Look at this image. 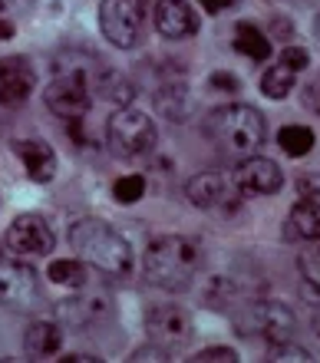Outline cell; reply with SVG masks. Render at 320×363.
<instances>
[{
	"mask_svg": "<svg viewBox=\"0 0 320 363\" xmlns=\"http://www.w3.org/2000/svg\"><path fill=\"white\" fill-rule=\"evenodd\" d=\"M70 248L83 264L106 271V274H126L132 268V245L123 231L103 218H79L70 225Z\"/></svg>",
	"mask_w": 320,
	"mask_h": 363,
	"instance_id": "obj_1",
	"label": "cell"
},
{
	"mask_svg": "<svg viewBox=\"0 0 320 363\" xmlns=\"http://www.w3.org/2000/svg\"><path fill=\"white\" fill-rule=\"evenodd\" d=\"M198 268H202L198 245L185 235H162L145 248L142 258L145 281L162 291H185L195 281Z\"/></svg>",
	"mask_w": 320,
	"mask_h": 363,
	"instance_id": "obj_2",
	"label": "cell"
},
{
	"mask_svg": "<svg viewBox=\"0 0 320 363\" xmlns=\"http://www.w3.org/2000/svg\"><path fill=\"white\" fill-rule=\"evenodd\" d=\"M205 135L231 159H248V155L261 152L267 123L255 106L245 103H228L218 106L215 113L205 119Z\"/></svg>",
	"mask_w": 320,
	"mask_h": 363,
	"instance_id": "obj_3",
	"label": "cell"
},
{
	"mask_svg": "<svg viewBox=\"0 0 320 363\" xmlns=\"http://www.w3.org/2000/svg\"><path fill=\"white\" fill-rule=\"evenodd\" d=\"M106 139H109V149L119 159L132 162V159H142V155H149L155 149L159 133H155V123H152L149 113L132 109V106H119L106 123Z\"/></svg>",
	"mask_w": 320,
	"mask_h": 363,
	"instance_id": "obj_4",
	"label": "cell"
},
{
	"mask_svg": "<svg viewBox=\"0 0 320 363\" xmlns=\"http://www.w3.org/2000/svg\"><path fill=\"white\" fill-rule=\"evenodd\" d=\"M294 311L291 307L277 304V301H251L238 311L235 317V330L241 337H255L264 344H281L294 337Z\"/></svg>",
	"mask_w": 320,
	"mask_h": 363,
	"instance_id": "obj_5",
	"label": "cell"
},
{
	"mask_svg": "<svg viewBox=\"0 0 320 363\" xmlns=\"http://www.w3.org/2000/svg\"><path fill=\"white\" fill-rule=\"evenodd\" d=\"M99 30L119 50L139 47L142 30H145L142 0H103L99 4Z\"/></svg>",
	"mask_w": 320,
	"mask_h": 363,
	"instance_id": "obj_6",
	"label": "cell"
},
{
	"mask_svg": "<svg viewBox=\"0 0 320 363\" xmlns=\"http://www.w3.org/2000/svg\"><path fill=\"white\" fill-rule=\"evenodd\" d=\"M185 195L195 208L215 211V215H235L241 211V191L235 179L225 172H198L185 182Z\"/></svg>",
	"mask_w": 320,
	"mask_h": 363,
	"instance_id": "obj_7",
	"label": "cell"
},
{
	"mask_svg": "<svg viewBox=\"0 0 320 363\" xmlns=\"http://www.w3.org/2000/svg\"><path fill=\"white\" fill-rule=\"evenodd\" d=\"M43 103L53 116H60L63 123H76L89 113V103H93V89H89V79L79 77V73H57L50 79V86L43 89Z\"/></svg>",
	"mask_w": 320,
	"mask_h": 363,
	"instance_id": "obj_8",
	"label": "cell"
},
{
	"mask_svg": "<svg viewBox=\"0 0 320 363\" xmlns=\"http://www.w3.org/2000/svg\"><path fill=\"white\" fill-rule=\"evenodd\" d=\"M145 334H149V344L162 347L165 354H175L192 337L189 311L179 304H152L145 311Z\"/></svg>",
	"mask_w": 320,
	"mask_h": 363,
	"instance_id": "obj_9",
	"label": "cell"
},
{
	"mask_svg": "<svg viewBox=\"0 0 320 363\" xmlns=\"http://www.w3.org/2000/svg\"><path fill=\"white\" fill-rule=\"evenodd\" d=\"M4 245L13 255H20V258H40V255L53 251L57 238H53V228L47 225V218H40V215H17L7 225V231H4Z\"/></svg>",
	"mask_w": 320,
	"mask_h": 363,
	"instance_id": "obj_10",
	"label": "cell"
},
{
	"mask_svg": "<svg viewBox=\"0 0 320 363\" xmlns=\"http://www.w3.org/2000/svg\"><path fill=\"white\" fill-rule=\"evenodd\" d=\"M235 185L241 195H251V199H258V195H277V191L284 189V172L277 169V162L274 159H267V155H248V159H241L235 169Z\"/></svg>",
	"mask_w": 320,
	"mask_h": 363,
	"instance_id": "obj_11",
	"label": "cell"
},
{
	"mask_svg": "<svg viewBox=\"0 0 320 363\" xmlns=\"http://www.w3.org/2000/svg\"><path fill=\"white\" fill-rule=\"evenodd\" d=\"M40 281L37 271L20 261H0V304L13 307V311H27L37 304Z\"/></svg>",
	"mask_w": 320,
	"mask_h": 363,
	"instance_id": "obj_12",
	"label": "cell"
},
{
	"mask_svg": "<svg viewBox=\"0 0 320 363\" xmlns=\"http://www.w3.org/2000/svg\"><path fill=\"white\" fill-rule=\"evenodd\" d=\"M106 311V297L103 294H93V291H79L76 294L63 297L57 301L53 307V320H60V327H70V330H83V327L96 324Z\"/></svg>",
	"mask_w": 320,
	"mask_h": 363,
	"instance_id": "obj_13",
	"label": "cell"
},
{
	"mask_svg": "<svg viewBox=\"0 0 320 363\" xmlns=\"http://www.w3.org/2000/svg\"><path fill=\"white\" fill-rule=\"evenodd\" d=\"M33 67L27 57H0V106L17 109L33 93Z\"/></svg>",
	"mask_w": 320,
	"mask_h": 363,
	"instance_id": "obj_14",
	"label": "cell"
},
{
	"mask_svg": "<svg viewBox=\"0 0 320 363\" xmlns=\"http://www.w3.org/2000/svg\"><path fill=\"white\" fill-rule=\"evenodd\" d=\"M152 20H155V30L169 40H185L198 33V13L189 0H159Z\"/></svg>",
	"mask_w": 320,
	"mask_h": 363,
	"instance_id": "obj_15",
	"label": "cell"
},
{
	"mask_svg": "<svg viewBox=\"0 0 320 363\" xmlns=\"http://www.w3.org/2000/svg\"><path fill=\"white\" fill-rule=\"evenodd\" d=\"M10 149H13V155L20 159V165L27 169V175L33 182H40V185L53 182V175H57V155H53V149L43 139H13Z\"/></svg>",
	"mask_w": 320,
	"mask_h": 363,
	"instance_id": "obj_16",
	"label": "cell"
},
{
	"mask_svg": "<svg viewBox=\"0 0 320 363\" xmlns=\"http://www.w3.org/2000/svg\"><path fill=\"white\" fill-rule=\"evenodd\" d=\"M60 347H63V327H60V320H33V324H27V330H23V350H27V357H33V360H50V357L60 354Z\"/></svg>",
	"mask_w": 320,
	"mask_h": 363,
	"instance_id": "obj_17",
	"label": "cell"
},
{
	"mask_svg": "<svg viewBox=\"0 0 320 363\" xmlns=\"http://www.w3.org/2000/svg\"><path fill=\"white\" fill-rule=\"evenodd\" d=\"M287 241H320V201L301 199L284 221Z\"/></svg>",
	"mask_w": 320,
	"mask_h": 363,
	"instance_id": "obj_18",
	"label": "cell"
},
{
	"mask_svg": "<svg viewBox=\"0 0 320 363\" xmlns=\"http://www.w3.org/2000/svg\"><path fill=\"white\" fill-rule=\"evenodd\" d=\"M152 99H155V109H159L165 119H172V123H185L192 116V93L182 79L159 83V86L152 89Z\"/></svg>",
	"mask_w": 320,
	"mask_h": 363,
	"instance_id": "obj_19",
	"label": "cell"
},
{
	"mask_svg": "<svg viewBox=\"0 0 320 363\" xmlns=\"http://www.w3.org/2000/svg\"><path fill=\"white\" fill-rule=\"evenodd\" d=\"M235 53H245L248 60H255V63H261V60L271 57V40H267V33H264L258 23H251V20H241V23H235Z\"/></svg>",
	"mask_w": 320,
	"mask_h": 363,
	"instance_id": "obj_20",
	"label": "cell"
},
{
	"mask_svg": "<svg viewBox=\"0 0 320 363\" xmlns=\"http://www.w3.org/2000/svg\"><path fill=\"white\" fill-rule=\"evenodd\" d=\"M96 96H103L113 106H129L136 96V83L119 69H103V73H96Z\"/></svg>",
	"mask_w": 320,
	"mask_h": 363,
	"instance_id": "obj_21",
	"label": "cell"
},
{
	"mask_svg": "<svg viewBox=\"0 0 320 363\" xmlns=\"http://www.w3.org/2000/svg\"><path fill=\"white\" fill-rule=\"evenodd\" d=\"M277 145H281L287 155H294V159H304V155L314 152V145H317V135L311 133V125L291 123V125H284L281 133H277Z\"/></svg>",
	"mask_w": 320,
	"mask_h": 363,
	"instance_id": "obj_22",
	"label": "cell"
},
{
	"mask_svg": "<svg viewBox=\"0 0 320 363\" xmlns=\"http://www.w3.org/2000/svg\"><path fill=\"white\" fill-rule=\"evenodd\" d=\"M294 79H297V73H294L291 67H284V63H274V67L264 69V77H261V93L267 96V99H284V96H291Z\"/></svg>",
	"mask_w": 320,
	"mask_h": 363,
	"instance_id": "obj_23",
	"label": "cell"
},
{
	"mask_svg": "<svg viewBox=\"0 0 320 363\" xmlns=\"http://www.w3.org/2000/svg\"><path fill=\"white\" fill-rule=\"evenodd\" d=\"M47 277L53 284L60 287H83L86 284V271L79 261H70V258H57L53 264L47 268Z\"/></svg>",
	"mask_w": 320,
	"mask_h": 363,
	"instance_id": "obj_24",
	"label": "cell"
},
{
	"mask_svg": "<svg viewBox=\"0 0 320 363\" xmlns=\"http://www.w3.org/2000/svg\"><path fill=\"white\" fill-rule=\"evenodd\" d=\"M301 287L311 304H320V251H311L301 258Z\"/></svg>",
	"mask_w": 320,
	"mask_h": 363,
	"instance_id": "obj_25",
	"label": "cell"
},
{
	"mask_svg": "<svg viewBox=\"0 0 320 363\" xmlns=\"http://www.w3.org/2000/svg\"><path fill=\"white\" fill-rule=\"evenodd\" d=\"M142 195H145V179H142V175H123V179H116L113 199L119 201V205H136Z\"/></svg>",
	"mask_w": 320,
	"mask_h": 363,
	"instance_id": "obj_26",
	"label": "cell"
},
{
	"mask_svg": "<svg viewBox=\"0 0 320 363\" xmlns=\"http://www.w3.org/2000/svg\"><path fill=\"white\" fill-rule=\"evenodd\" d=\"M267 360L271 363H311L314 354L311 350H304V347L291 344V340H281V344H271V350H267Z\"/></svg>",
	"mask_w": 320,
	"mask_h": 363,
	"instance_id": "obj_27",
	"label": "cell"
},
{
	"mask_svg": "<svg viewBox=\"0 0 320 363\" xmlns=\"http://www.w3.org/2000/svg\"><path fill=\"white\" fill-rule=\"evenodd\" d=\"M208 89H215V93H238L241 89V79L235 73H228V69H215L211 77H208Z\"/></svg>",
	"mask_w": 320,
	"mask_h": 363,
	"instance_id": "obj_28",
	"label": "cell"
},
{
	"mask_svg": "<svg viewBox=\"0 0 320 363\" xmlns=\"http://www.w3.org/2000/svg\"><path fill=\"white\" fill-rule=\"evenodd\" d=\"M281 63H284V67H291L294 73H301V69L311 67V53H307L304 47H291V43H287V47H284V53H281Z\"/></svg>",
	"mask_w": 320,
	"mask_h": 363,
	"instance_id": "obj_29",
	"label": "cell"
},
{
	"mask_svg": "<svg viewBox=\"0 0 320 363\" xmlns=\"http://www.w3.org/2000/svg\"><path fill=\"white\" fill-rule=\"evenodd\" d=\"M198 363H208V360H228L235 363L238 360V350H231V347H208V350H202V354H195Z\"/></svg>",
	"mask_w": 320,
	"mask_h": 363,
	"instance_id": "obj_30",
	"label": "cell"
},
{
	"mask_svg": "<svg viewBox=\"0 0 320 363\" xmlns=\"http://www.w3.org/2000/svg\"><path fill=\"white\" fill-rule=\"evenodd\" d=\"M304 106H307L311 113H317V116H320V77H317V79H311V83L304 86Z\"/></svg>",
	"mask_w": 320,
	"mask_h": 363,
	"instance_id": "obj_31",
	"label": "cell"
},
{
	"mask_svg": "<svg viewBox=\"0 0 320 363\" xmlns=\"http://www.w3.org/2000/svg\"><path fill=\"white\" fill-rule=\"evenodd\" d=\"M297 191H301V199H320V179L317 175H301Z\"/></svg>",
	"mask_w": 320,
	"mask_h": 363,
	"instance_id": "obj_32",
	"label": "cell"
},
{
	"mask_svg": "<svg viewBox=\"0 0 320 363\" xmlns=\"http://www.w3.org/2000/svg\"><path fill=\"white\" fill-rule=\"evenodd\" d=\"M172 354H165L162 347H155V344H149V347H142V350H136V354L129 357V360H169Z\"/></svg>",
	"mask_w": 320,
	"mask_h": 363,
	"instance_id": "obj_33",
	"label": "cell"
},
{
	"mask_svg": "<svg viewBox=\"0 0 320 363\" xmlns=\"http://www.w3.org/2000/svg\"><path fill=\"white\" fill-rule=\"evenodd\" d=\"M30 7V0H0V17H13Z\"/></svg>",
	"mask_w": 320,
	"mask_h": 363,
	"instance_id": "obj_34",
	"label": "cell"
},
{
	"mask_svg": "<svg viewBox=\"0 0 320 363\" xmlns=\"http://www.w3.org/2000/svg\"><path fill=\"white\" fill-rule=\"evenodd\" d=\"M238 0H202V7L208 10V13H225V10H231Z\"/></svg>",
	"mask_w": 320,
	"mask_h": 363,
	"instance_id": "obj_35",
	"label": "cell"
},
{
	"mask_svg": "<svg viewBox=\"0 0 320 363\" xmlns=\"http://www.w3.org/2000/svg\"><path fill=\"white\" fill-rule=\"evenodd\" d=\"M13 33H17V30H13V20H10V17H0V40H10Z\"/></svg>",
	"mask_w": 320,
	"mask_h": 363,
	"instance_id": "obj_36",
	"label": "cell"
},
{
	"mask_svg": "<svg viewBox=\"0 0 320 363\" xmlns=\"http://www.w3.org/2000/svg\"><path fill=\"white\" fill-rule=\"evenodd\" d=\"M63 360H66V363H93L96 357H93V354H66Z\"/></svg>",
	"mask_w": 320,
	"mask_h": 363,
	"instance_id": "obj_37",
	"label": "cell"
},
{
	"mask_svg": "<svg viewBox=\"0 0 320 363\" xmlns=\"http://www.w3.org/2000/svg\"><path fill=\"white\" fill-rule=\"evenodd\" d=\"M314 33H317V40H320V13H317V20H314Z\"/></svg>",
	"mask_w": 320,
	"mask_h": 363,
	"instance_id": "obj_38",
	"label": "cell"
},
{
	"mask_svg": "<svg viewBox=\"0 0 320 363\" xmlns=\"http://www.w3.org/2000/svg\"><path fill=\"white\" fill-rule=\"evenodd\" d=\"M314 330H317V337H320V317H317V320H314Z\"/></svg>",
	"mask_w": 320,
	"mask_h": 363,
	"instance_id": "obj_39",
	"label": "cell"
},
{
	"mask_svg": "<svg viewBox=\"0 0 320 363\" xmlns=\"http://www.w3.org/2000/svg\"><path fill=\"white\" fill-rule=\"evenodd\" d=\"M0 261H4V245H0Z\"/></svg>",
	"mask_w": 320,
	"mask_h": 363,
	"instance_id": "obj_40",
	"label": "cell"
}]
</instances>
